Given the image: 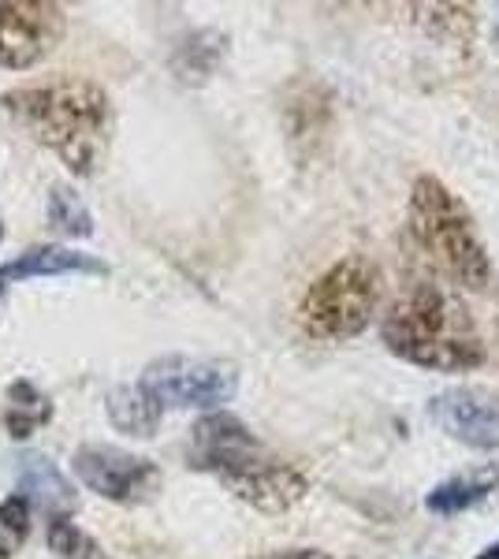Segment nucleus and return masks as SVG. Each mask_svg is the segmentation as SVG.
Masks as SVG:
<instances>
[{
	"mask_svg": "<svg viewBox=\"0 0 499 559\" xmlns=\"http://www.w3.org/2000/svg\"><path fill=\"white\" fill-rule=\"evenodd\" d=\"M4 112L31 131L34 142L52 150L75 176H94L102 168L112 139V102L90 79H52V83L20 86L0 97Z\"/></svg>",
	"mask_w": 499,
	"mask_h": 559,
	"instance_id": "f257e3e1",
	"label": "nucleus"
},
{
	"mask_svg": "<svg viewBox=\"0 0 499 559\" xmlns=\"http://www.w3.org/2000/svg\"><path fill=\"white\" fill-rule=\"evenodd\" d=\"M384 344L392 355L421 369L462 373L485 358L477 324L448 284L417 280L384 318Z\"/></svg>",
	"mask_w": 499,
	"mask_h": 559,
	"instance_id": "f03ea898",
	"label": "nucleus"
},
{
	"mask_svg": "<svg viewBox=\"0 0 499 559\" xmlns=\"http://www.w3.org/2000/svg\"><path fill=\"white\" fill-rule=\"evenodd\" d=\"M411 231L448 280L462 287H485L492 280V261L480 247L474 216L437 176H417L411 191Z\"/></svg>",
	"mask_w": 499,
	"mask_h": 559,
	"instance_id": "7ed1b4c3",
	"label": "nucleus"
},
{
	"mask_svg": "<svg viewBox=\"0 0 499 559\" xmlns=\"http://www.w3.org/2000/svg\"><path fill=\"white\" fill-rule=\"evenodd\" d=\"M380 299V276L366 258H343L302 295L298 321L313 340H347L369 324Z\"/></svg>",
	"mask_w": 499,
	"mask_h": 559,
	"instance_id": "20e7f679",
	"label": "nucleus"
},
{
	"mask_svg": "<svg viewBox=\"0 0 499 559\" xmlns=\"http://www.w3.org/2000/svg\"><path fill=\"white\" fill-rule=\"evenodd\" d=\"M161 407H198L216 411L231 403L235 388H239V369L231 362H216V358H183L168 355L146 366L139 381Z\"/></svg>",
	"mask_w": 499,
	"mask_h": 559,
	"instance_id": "39448f33",
	"label": "nucleus"
},
{
	"mask_svg": "<svg viewBox=\"0 0 499 559\" xmlns=\"http://www.w3.org/2000/svg\"><path fill=\"white\" fill-rule=\"evenodd\" d=\"M63 38V8L49 0H0V68L23 71L49 57Z\"/></svg>",
	"mask_w": 499,
	"mask_h": 559,
	"instance_id": "423d86ee",
	"label": "nucleus"
},
{
	"mask_svg": "<svg viewBox=\"0 0 499 559\" xmlns=\"http://www.w3.org/2000/svg\"><path fill=\"white\" fill-rule=\"evenodd\" d=\"M79 481L90 492L105 496L112 503H142L161 489V471L142 455L120 452V448H105V444H86L79 448L75 459Z\"/></svg>",
	"mask_w": 499,
	"mask_h": 559,
	"instance_id": "0eeeda50",
	"label": "nucleus"
},
{
	"mask_svg": "<svg viewBox=\"0 0 499 559\" xmlns=\"http://www.w3.org/2000/svg\"><path fill=\"white\" fill-rule=\"evenodd\" d=\"M216 477H221L235 496H242V500L261 511L295 508V503L306 496V489H310V481H306V474L298 471V466L265 455V448H258L253 455L239 459V463L228 466V471H221Z\"/></svg>",
	"mask_w": 499,
	"mask_h": 559,
	"instance_id": "6e6552de",
	"label": "nucleus"
},
{
	"mask_svg": "<svg viewBox=\"0 0 499 559\" xmlns=\"http://www.w3.org/2000/svg\"><path fill=\"white\" fill-rule=\"evenodd\" d=\"M432 421L480 452H499V400L477 388H448L429 403Z\"/></svg>",
	"mask_w": 499,
	"mask_h": 559,
	"instance_id": "1a4fd4ad",
	"label": "nucleus"
},
{
	"mask_svg": "<svg viewBox=\"0 0 499 559\" xmlns=\"http://www.w3.org/2000/svg\"><path fill=\"white\" fill-rule=\"evenodd\" d=\"M258 437L242 426L239 418H231V414H209L194 426L190 432V466H198V471H228L235 466L239 459H247L258 452Z\"/></svg>",
	"mask_w": 499,
	"mask_h": 559,
	"instance_id": "9d476101",
	"label": "nucleus"
},
{
	"mask_svg": "<svg viewBox=\"0 0 499 559\" xmlns=\"http://www.w3.org/2000/svg\"><path fill=\"white\" fill-rule=\"evenodd\" d=\"M15 463H20L15 471H20V485H23L20 496L31 508H41L49 519H68L71 511H75V503H79L75 485L57 471V463H52L49 455L31 452V455H20Z\"/></svg>",
	"mask_w": 499,
	"mask_h": 559,
	"instance_id": "9b49d317",
	"label": "nucleus"
},
{
	"mask_svg": "<svg viewBox=\"0 0 499 559\" xmlns=\"http://www.w3.org/2000/svg\"><path fill=\"white\" fill-rule=\"evenodd\" d=\"M108 276V265L94 254H79L68 247H34L8 265H0V280H31V276Z\"/></svg>",
	"mask_w": 499,
	"mask_h": 559,
	"instance_id": "f8f14e48",
	"label": "nucleus"
},
{
	"mask_svg": "<svg viewBox=\"0 0 499 559\" xmlns=\"http://www.w3.org/2000/svg\"><path fill=\"white\" fill-rule=\"evenodd\" d=\"M105 414L116 429L127 432V437H153L161 429V418H165V407L146 392L142 384H127V388H112L105 400Z\"/></svg>",
	"mask_w": 499,
	"mask_h": 559,
	"instance_id": "ddd939ff",
	"label": "nucleus"
},
{
	"mask_svg": "<svg viewBox=\"0 0 499 559\" xmlns=\"http://www.w3.org/2000/svg\"><path fill=\"white\" fill-rule=\"evenodd\" d=\"M496 485H499L496 466H485V471L462 474V477H448V481H440L437 489L425 496V508L432 515H459V511H470L480 500H488L496 492Z\"/></svg>",
	"mask_w": 499,
	"mask_h": 559,
	"instance_id": "4468645a",
	"label": "nucleus"
},
{
	"mask_svg": "<svg viewBox=\"0 0 499 559\" xmlns=\"http://www.w3.org/2000/svg\"><path fill=\"white\" fill-rule=\"evenodd\" d=\"M52 418V400L31 381H15L8 388V403H4V426L15 440L34 437L45 421Z\"/></svg>",
	"mask_w": 499,
	"mask_h": 559,
	"instance_id": "2eb2a0df",
	"label": "nucleus"
},
{
	"mask_svg": "<svg viewBox=\"0 0 499 559\" xmlns=\"http://www.w3.org/2000/svg\"><path fill=\"white\" fill-rule=\"evenodd\" d=\"M224 49H228V38H224V34L198 31L179 45L171 68H176V75L183 79V83H202V79L213 75L216 64L224 60Z\"/></svg>",
	"mask_w": 499,
	"mask_h": 559,
	"instance_id": "dca6fc26",
	"label": "nucleus"
},
{
	"mask_svg": "<svg viewBox=\"0 0 499 559\" xmlns=\"http://www.w3.org/2000/svg\"><path fill=\"white\" fill-rule=\"evenodd\" d=\"M49 224L63 236H90L94 231V216H90L86 202L71 187H52L49 194Z\"/></svg>",
	"mask_w": 499,
	"mask_h": 559,
	"instance_id": "f3484780",
	"label": "nucleus"
},
{
	"mask_svg": "<svg viewBox=\"0 0 499 559\" xmlns=\"http://www.w3.org/2000/svg\"><path fill=\"white\" fill-rule=\"evenodd\" d=\"M26 540H31V503L15 492L0 503V559L23 552Z\"/></svg>",
	"mask_w": 499,
	"mask_h": 559,
	"instance_id": "a211bd4d",
	"label": "nucleus"
},
{
	"mask_svg": "<svg viewBox=\"0 0 499 559\" xmlns=\"http://www.w3.org/2000/svg\"><path fill=\"white\" fill-rule=\"evenodd\" d=\"M49 552H57L60 559H105L102 545L71 519H49Z\"/></svg>",
	"mask_w": 499,
	"mask_h": 559,
	"instance_id": "6ab92c4d",
	"label": "nucleus"
},
{
	"mask_svg": "<svg viewBox=\"0 0 499 559\" xmlns=\"http://www.w3.org/2000/svg\"><path fill=\"white\" fill-rule=\"evenodd\" d=\"M261 559H329V552H321V548H287V552H272Z\"/></svg>",
	"mask_w": 499,
	"mask_h": 559,
	"instance_id": "aec40b11",
	"label": "nucleus"
},
{
	"mask_svg": "<svg viewBox=\"0 0 499 559\" xmlns=\"http://www.w3.org/2000/svg\"><path fill=\"white\" fill-rule=\"evenodd\" d=\"M477 559H499V540H496V545H488Z\"/></svg>",
	"mask_w": 499,
	"mask_h": 559,
	"instance_id": "412c9836",
	"label": "nucleus"
},
{
	"mask_svg": "<svg viewBox=\"0 0 499 559\" xmlns=\"http://www.w3.org/2000/svg\"><path fill=\"white\" fill-rule=\"evenodd\" d=\"M4 292H8V280H0V299H4Z\"/></svg>",
	"mask_w": 499,
	"mask_h": 559,
	"instance_id": "4be33fe9",
	"label": "nucleus"
},
{
	"mask_svg": "<svg viewBox=\"0 0 499 559\" xmlns=\"http://www.w3.org/2000/svg\"><path fill=\"white\" fill-rule=\"evenodd\" d=\"M0 239H4V224H0Z\"/></svg>",
	"mask_w": 499,
	"mask_h": 559,
	"instance_id": "5701e85b",
	"label": "nucleus"
}]
</instances>
